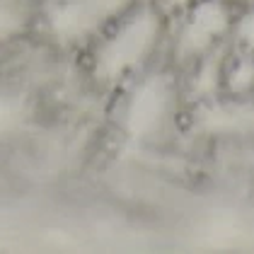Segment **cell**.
I'll use <instances>...</instances> for the list:
<instances>
[{"instance_id": "3", "label": "cell", "mask_w": 254, "mask_h": 254, "mask_svg": "<svg viewBox=\"0 0 254 254\" xmlns=\"http://www.w3.org/2000/svg\"><path fill=\"white\" fill-rule=\"evenodd\" d=\"M175 107V80L170 73H148L138 80L121 109L119 126L131 140H145L162 131Z\"/></svg>"}, {"instance_id": "1", "label": "cell", "mask_w": 254, "mask_h": 254, "mask_svg": "<svg viewBox=\"0 0 254 254\" xmlns=\"http://www.w3.org/2000/svg\"><path fill=\"white\" fill-rule=\"evenodd\" d=\"M162 37V15L150 5L128 10L121 20L104 32L97 49L92 51V78L97 82H117L138 70Z\"/></svg>"}, {"instance_id": "4", "label": "cell", "mask_w": 254, "mask_h": 254, "mask_svg": "<svg viewBox=\"0 0 254 254\" xmlns=\"http://www.w3.org/2000/svg\"><path fill=\"white\" fill-rule=\"evenodd\" d=\"M233 27V15L225 0H196L184 10V20L177 29L175 56L179 61L208 56Z\"/></svg>"}, {"instance_id": "8", "label": "cell", "mask_w": 254, "mask_h": 254, "mask_svg": "<svg viewBox=\"0 0 254 254\" xmlns=\"http://www.w3.org/2000/svg\"><path fill=\"white\" fill-rule=\"evenodd\" d=\"M196 0H162V5H165V10H172V12H177V10H187V7H191Z\"/></svg>"}, {"instance_id": "2", "label": "cell", "mask_w": 254, "mask_h": 254, "mask_svg": "<svg viewBox=\"0 0 254 254\" xmlns=\"http://www.w3.org/2000/svg\"><path fill=\"white\" fill-rule=\"evenodd\" d=\"M133 0H44L41 27L59 46H78L112 29Z\"/></svg>"}, {"instance_id": "9", "label": "cell", "mask_w": 254, "mask_h": 254, "mask_svg": "<svg viewBox=\"0 0 254 254\" xmlns=\"http://www.w3.org/2000/svg\"><path fill=\"white\" fill-rule=\"evenodd\" d=\"M235 2H250V5H254V0H235Z\"/></svg>"}, {"instance_id": "6", "label": "cell", "mask_w": 254, "mask_h": 254, "mask_svg": "<svg viewBox=\"0 0 254 254\" xmlns=\"http://www.w3.org/2000/svg\"><path fill=\"white\" fill-rule=\"evenodd\" d=\"M254 54H247V56H242V59H237L235 63L230 65H225V85H228V90L233 92V95H242V92H247V90H252L254 87Z\"/></svg>"}, {"instance_id": "7", "label": "cell", "mask_w": 254, "mask_h": 254, "mask_svg": "<svg viewBox=\"0 0 254 254\" xmlns=\"http://www.w3.org/2000/svg\"><path fill=\"white\" fill-rule=\"evenodd\" d=\"M233 32H235V41H237L247 54H254V7L237 17Z\"/></svg>"}, {"instance_id": "5", "label": "cell", "mask_w": 254, "mask_h": 254, "mask_svg": "<svg viewBox=\"0 0 254 254\" xmlns=\"http://www.w3.org/2000/svg\"><path fill=\"white\" fill-rule=\"evenodd\" d=\"M198 126L208 133H235L254 126V107L242 102H213L198 112Z\"/></svg>"}]
</instances>
